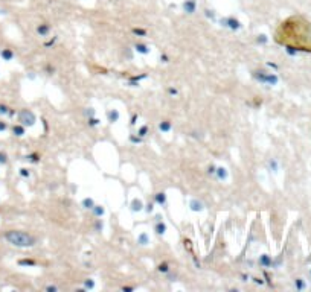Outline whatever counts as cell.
I'll return each instance as SVG.
<instances>
[{"label":"cell","mask_w":311,"mask_h":292,"mask_svg":"<svg viewBox=\"0 0 311 292\" xmlns=\"http://www.w3.org/2000/svg\"><path fill=\"white\" fill-rule=\"evenodd\" d=\"M2 55H5L6 58H11V54H9V52H2Z\"/></svg>","instance_id":"obj_2"},{"label":"cell","mask_w":311,"mask_h":292,"mask_svg":"<svg viewBox=\"0 0 311 292\" xmlns=\"http://www.w3.org/2000/svg\"><path fill=\"white\" fill-rule=\"evenodd\" d=\"M5 239L15 246H32L35 243V239L23 231H8L5 234Z\"/></svg>","instance_id":"obj_1"},{"label":"cell","mask_w":311,"mask_h":292,"mask_svg":"<svg viewBox=\"0 0 311 292\" xmlns=\"http://www.w3.org/2000/svg\"><path fill=\"white\" fill-rule=\"evenodd\" d=\"M5 128H6L5 123H0V129H5Z\"/></svg>","instance_id":"obj_3"}]
</instances>
